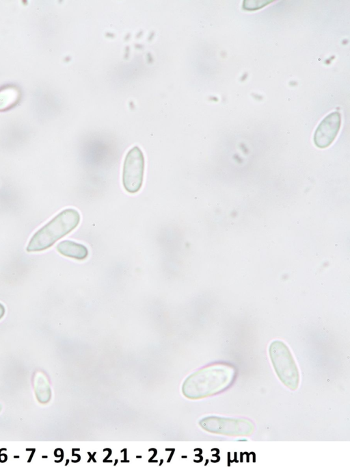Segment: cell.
<instances>
[{
  "label": "cell",
  "mask_w": 350,
  "mask_h": 467,
  "mask_svg": "<svg viewBox=\"0 0 350 467\" xmlns=\"http://www.w3.org/2000/svg\"><path fill=\"white\" fill-rule=\"evenodd\" d=\"M34 388L36 397L40 403H45L50 399V388L46 379L42 375L36 377Z\"/></svg>",
  "instance_id": "ba28073f"
},
{
  "label": "cell",
  "mask_w": 350,
  "mask_h": 467,
  "mask_svg": "<svg viewBox=\"0 0 350 467\" xmlns=\"http://www.w3.org/2000/svg\"><path fill=\"white\" fill-rule=\"evenodd\" d=\"M340 123V114L338 112H332L325 116L314 132L315 145L321 149L329 146L339 131Z\"/></svg>",
  "instance_id": "5b68a950"
},
{
  "label": "cell",
  "mask_w": 350,
  "mask_h": 467,
  "mask_svg": "<svg viewBox=\"0 0 350 467\" xmlns=\"http://www.w3.org/2000/svg\"><path fill=\"white\" fill-rule=\"evenodd\" d=\"M269 355L282 381L288 388H296L299 382L298 370L287 346L282 341L275 340L269 346Z\"/></svg>",
  "instance_id": "3957f363"
},
{
  "label": "cell",
  "mask_w": 350,
  "mask_h": 467,
  "mask_svg": "<svg viewBox=\"0 0 350 467\" xmlns=\"http://www.w3.org/2000/svg\"><path fill=\"white\" fill-rule=\"evenodd\" d=\"M56 249L62 255L78 260H83L88 255V250L85 245L68 240L59 242Z\"/></svg>",
  "instance_id": "8992f818"
},
{
  "label": "cell",
  "mask_w": 350,
  "mask_h": 467,
  "mask_svg": "<svg viewBox=\"0 0 350 467\" xmlns=\"http://www.w3.org/2000/svg\"><path fill=\"white\" fill-rule=\"evenodd\" d=\"M0 411H1V406H0Z\"/></svg>",
  "instance_id": "8fae6325"
},
{
  "label": "cell",
  "mask_w": 350,
  "mask_h": 467,
  "mask_svg": "<svg viewBox=\"0 0 350 467\" xmlns=\"http://www.w3.org/2000/svg\"><path fill=\"white\" fill-rule=\"evenodd\" d=\"M144 166L142 150L137 146L131 148L126 155L122 169V184L129 193L135 194L141 189Z\"/></svg>",
  "instance_id": "277c9868"
},
{
  "label": "cell",
  "mask_w": 350,
  "mask_h": 467,
  "mask_svg": "<svg viewBox=\"0 0 350 467\" xmlns=\"http://www.w3.org/2000/svg\"><path fill=\"white\" fill-rule=\"evenodd\" d=\"M5 312V306L0 303V319L3 318Z\"/></svg>",
  "instance_id": "30bf717a"
},
{
  "label": "cell",
  "mask_w": 350,
  "mask_h": 467,
  "mask_svg": "<svg viewBox=\"0 0 350 467\" xmlns=\"http://www.w3.org/2000/svg\"><path fill=\"white\" fill-rule=\"evenodd\" d=\"M270 2L271 1H244L243 8L247 10H258Z\"/></svg>",
  "instance_id": "9c48e42d"
},
{
  "label": "cell",
  "mask_w": 350,
  "mask_h": 467,
  "mask_svg": "<svg viewBox=\"0 0 350 467\" xmlns=\"http://www.w3.org/2000/svg\"><path fill=\"white\" fill-rule=\"evenodd\" d=\"M80 219L77 210L67 208L62 210L31 236L26 251L38 252L49 249L74 230L79 224Z\"/></svg>",
  "instance_id": "6da1fadb"
},
{
  "label": "cell",
  "mask_w": 350,
  "mask_h": 467,
  "mask_svg": "<svg viewBox=\"0 0 350 467\" xmlns=\"http://www.w3.org/2000/svg\"><path fill=\"white\" fill-rule=\"evenodd\" d=\"M21 92L15 85H5L0 88V112L14 107L21 100Z\"/></svg>",
  "instance_id": "52a82bcc"
},
{
  "label": "cell",
  "mask_w": 350,
  "mask_h": 467,
  "mask_svg": "<svg viewBox=\"0 0 350 467\" xmlns=\"http://www.w3.org/2000/svg\"><path fill=\"white\" fill-rule=\"evenodd\" d=\"M230 368L215 365L202 370L191 377L184 385V393L188 397L198 399L219 391L229 382Z\"/></svg>",
  "instance_id": "7a4b0ae2"
}]
</instances>
